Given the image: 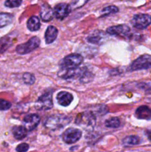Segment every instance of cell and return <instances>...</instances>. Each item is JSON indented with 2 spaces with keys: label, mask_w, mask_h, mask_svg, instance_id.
Wrapping results in <instances>:
<instances>
[{
  "label": "cell",
  "mask_w": 151,
  "mask_h": 152,
  "mask_svg": "<svg viewBox=\"0 0 151 152\" xmlns=\"http://www.w3.org/2000/svg\"><path fill=\"white\" fill-rule=\"evenodd\" d=\"M83 58L79 53H71L65 57L60 62L61 70H70L79 68L82 63Z\"/></svg>",
  "instance_id": "3"
},
{
  "label": "cell",
  "mask_w": 151,
  "mask_h": 152,
  "mask_svg": "<svg viewBox=\"0 0 151 152\" xmlns=\"http://www.w3.org/2000/svg\"><path fill=\"white\" fill-rule=\"evenodd\" d=\"M150 67H151V55L150 54H143L138 57L133 61L130 66L132 70H145Z\"/></svg>",
  "instance_id": "5"
},
{
  "label": "cell",
  "mask_w": 151,
  "mask_h": 152,
  "mask_svg": "<svg viewBox=\"0 0 151 152\" xmlns=\"http://www.w3.org/2000/svg\"><path fill=\"white\" fill-rule=\"evenodd\" d=\"M73 99H74L73 95L68 91H60L57 95V101L60 105L63 107H67L70 105L72 103Z\"/></svg>",
  "instance_id": "12"
},
{
  "label": "cell",
  "mask_w": 151,
  "mask_h": 152,
  "mask_svg": "<svg viewBox=\"0 0 151 152\" xmlns=\"http://www.w3.org/2000/svg\"><path fill=\"white\" fill-rule=\"evenodd\" d=\"M27 27H28V30H30L31 32H35V31L39 30L40 28H41L40 19L37 16H36V15H33L32 17H30L28 22H27Z\"/></svg>",
  "instance_id": "16"
},
{
  "label": "cell",
  "mask_w": 151,
  "mask_h": 152,
  "mask_svg": "<svg viewBox=\"0 0 151 152\" xmlns=\"http://www.w3.org/2000/svg\"><path fill=\"white\" fill-rule=\"evenodd\" d=\"M23 81L27 85H32L36 81L34 75L31 73H24L23 75Z\"/></svg>",
  "instance_id": "23"
},
{
  "label": "cell",
  "mask_w": 151,
  "mask_h": 152,
  "mask_svg": "<svg viewBox=\"0 0 151 152\" xmlns=\"http://www.w3.org/2000/svg\"><path fill=\"white\" fill-rule=\"evenodd\" d=\"M12 108V103L4 99H0V111H7Z\"/></svg>",
  "instance_id": "25"
},
{
  "label": "cell",
  "mask_w": 151,
  "mask_h": 152,
  "mask_svg": "<svg viewBox=\"0 0 151 152\" xmlns=\"http://www.w3.org/2000/svg\"><path fill=\"white\" fill-rule=\"evenodd\" d=\"M23 126L28 131H32L36 129L41 121V117L37 114H28L23 118Z\"/></svg>",
  "instance_id": "11"
},
{
  "label": "cell",
  "mask_w": 151,
  "mask_h": 152,
  "mask_svg": "<svg viewBox=\"0 0 151 152\" xmlns=\"http://www.w3.org/2000/svg\"><path fill=\"white\" fill-rule=\"evenodd\" d=\"M28 131L25 129V127L23 126H15L12 129L13 136L17 140H23V138H25L28 134Z\"/></svg>",
  "instance_id": "15"
},
{
  "label": "cell",
  "mask_w": 151,
  "mask_h": 152,
  "mask_svg": "<svg viewBox=\"0 0 151 152\" xmlns=\"http://www.w3.org/2000/svg\"><path fill=\"white\" fill-rule=\"evenodd\" d=\"M71 12V7L66 3H59L53 8V16L58 20H64Z\"/></svg>",
  "instance_id": "10"
},
{
  "label": "cell",
  "mask_w": 151,
  "mask_h": 152,
  "mask_svg": "<svg viewBox=\"0 0 151 152\" xmlns=\"http://www.w3.org/2000/svg\"><path fill=\"white\" fill-rule=\"evenodd\" d=\"M41 44V40L37 37H32L25 43L20 44L16 47V53L20 55H24L27 53L32 52L33 50L37 49Z\"/></svg>",
  "instance_id": "4"
},
{
  "label": "cell",
  "mask_w": 151,
  "mask_h": 152,
  "mask_svg": "<svg viewBox=\"0 0 151 152\" xmlns=\"http://www.w3.org/2000/svg\"><path fill=\"white\" fill-rule=\"evenodd\" d=\"M71 118L66 115H53L47 118L44 121V126L51 130H57L64 128L70 122Z\"/></svg>",
  "instance_id": "1"
},
{
  "label": "cell",
  "mask_w": 151,
  "mask_h": 152,
  "mask_svg": "<svg viewBox=\"0 0 151 152\" xmlns=\"http://www.w3.org/2000/svg\"><path fill=\"white\" fill-rule=\"evenodd\" d=\"M118 12H119V8L117 7L111 5V6L106 7H104V8L102 10L100 16L101 17H105V16L112 15V14H116Z\"/></svg>",
  "instance_id": "21"
},
{
  "label": "cell",
  "mask_w": 151,
  "mask_h": 152,
  "mask_svg": "<svg viewBox=\"0 0 151 152\" xmlns=\"http://www.w3.org/2000/svg\"><path fill=\"white\" fill-rule=\"evenodd\" d=\"M58 28L54 26H49L47 28L44 34V40L46 44H51L55 41L58 37Z\"/></svg>",
  "instance_id": "14"
},
{
  "label": "cell",
  "mask_w": 151,
  "mask_h": 152,
  "mask_svg": "<svg viewBox=\"0 0 151 152\" xmlns=\"http://www.w3.org/2000/svg\"><path fill=\"white\" fill-rule=\"evenodd\" d=\"M104 33L102 32H96L93 34H91L90 37H87V41H89L92 44H99L102 41V40L104 39Z\"/></svg>",
  "instance_id": "20"
},
{
  "label": "cell",
  "mask_w": 151,
  "mask_h": 152,
  "mask_svg": "<svg viewBox=\"0 0 151 152\" xmlns=\"http://www.w3.org/2000/svg\"><path fill=\"white\" fill-rule=\"evenodd\" d=\"M123 144L125 146H135L141 142V139L138 136L136 135H130L125 137L122 141Z\"/></svg>",
  "instance_id": "19"
},
{
  "label": "cell",
  "mask_w": 151,
  "mask_h": 152,
  "mask_svg": "<svg viewBox=\"0 0 151 152\" xmlns=\"http://www.w3.org/2000/svg\"><path fill=\"white\" fill-rule=\"evenodd\" d=\"M105 126L108 128H118L120 126V120L118 117H111L108 120L106 121Z\"/></svg>",
  "instance_id": "22"
},
{
  "label": "cell",
  "mask_w": 151,
  "mask_h": 152,
  "mask_svg": "<svg viewBox=\"0 0 151 152\" xmlns=\"http://www.w3.org/2000/svg\"><path fill=\"white\" fill-rule=\"evenodd\" d=\"M21 0H8L5 2V6L9 8H15V7H19L22 4Z\"/></svg>",
  "instance_id": "24"
},
{
  "label": "cell",
  "mask_w": 151,
  "mask_h": 152,
  "mask_svg": "<svg viewBox=\"0 0 151 152\" xmlns=\"http://www.w3.org/2000/svg\"><path fill=\"white\" fill-rule=\"evenodd\" d=\"M107 33L111 36L122 37H128L130 36V28L126 24H119L115 26H111L107 28Z\"/></svg>",
  "instance_id": "8"
},
{
  "label": "cell",
  "mask_w": 151,
  "mask_h": 152,
  "mask_svg": "<svg viewBox=\"0 0 151 152\" xmlns=\"http://www.w3.org/2000/svg\"><path fill=\"white\" fill-rule=\"evenodd\" d=\"M29 149V145L28 143H20L16 146V151L17 152H27Z\"/></svg>",
  "instance_id": "26"
},
{
  "label": "cell",
  "mask_w": 151,
  "mask_h": 152,
  "mask_svg": "<svg viewBox=\"0 0 151 152\" xmlns=\"http://www.w3.org/2000/svg\"><path fill=\"white\" fill-rule=\"evenodd\" d=\"M41 17L44 22H49L52 20L53 17V10H52V8L48 5L43 6L41 11Z\"/></svg>",
  "instance_id": "17"
},
{
  "label": "cell",
  "mask_w": 151,
  "mask_h": 152,
  "mask_svg": "<svg viewBox=\"0 0 151 152\" xmlns=\"http://www.w3.org/2000/svg\"><path fill=\"white\" fill-rule=\"evenodd\" d=\"M75 123L85 129H93L96 123V115L92 112H83L78 114L75 119Z\"/></svg>",
  "instance_id": "2"
},
{
  "label": "cell",
  "mask_w": 151,
  "mask_h": 152,
  "mask_svg": "<svg viewBox=\"0 0 151 152\" xmlns=\"http://www.w3.org/2000/svg\"><path fill=\"white\" fill-rule=\"evenodd\" d=\"M14 15L10 13L0 12V28L7 26L13 22Z\"/></svg>",
  "instance_id": "18"
},
{
  "label": "cell",
  "mask_w": 151,
  "mask_h": 152,
  "mask_svg": "<svg viewBox=\"0 0 151 152\" xmlns=\"http://www.w3.org/2000/svg\"><path fill=\"white\" fill-rule=\"evenodd\" d=\"M132 24L137 29H145L151 23V16L148 14H137L132 19Z\"/></svg>",
  "instance_id": "6"
},
{
  "label": "cell",
  "mask_w": 151,
  "mask_h": 152,
  "mask_svg": "<svg viewBox=\"0 0 151 152\" xmlns=\"http://www.w3.org/2000/svg\"><path fill=\"white\" fill-rule=\"evenodd\" d=\"M82 133L79 129L69 128L62 134V139L67 144H74L81 138Z\"/></svg>",
  "instance_id": "7"
},
{
  "label": "cell",
  "mask_w": 151,
  "mask_h": 152,
  "mask_svg": "<svg viewBox=\"0 0 151 152\" xmlns=\"http://www.w3.org/2000/svg\"><path fill=\"white\" fill-rule=\"evenodd\" d=\"M37 104L41 110H49L53 108V91L48 90L37 99Z\"/></svg>",
  "instance_id": "9"
},
{
  "label": "cell",
  "mask_w": 151,
  "mask_h": 152,
  "mask_svg": "<svg viewBox=\"0 0 151 152\" xmlns=\"http://www.w3.org/2000/svg\"><path fill=\"white\" fill-rule=\"evenodd\" d=\"M135 116L141 120H150L151 108L146 105L140 106L135 112Z\"/></svg>",
  "instance_id": "13"
}]
</instances>
